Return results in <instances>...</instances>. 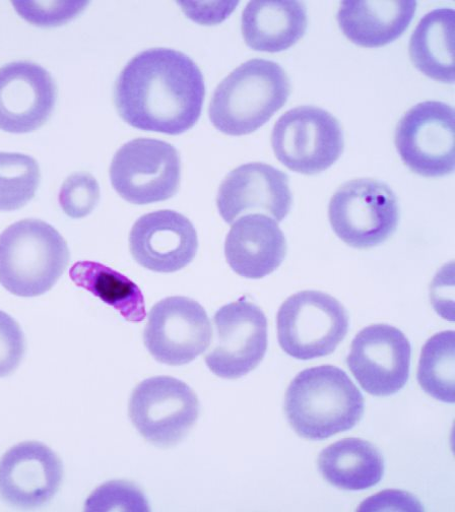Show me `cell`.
I'll list each match as a JSON object with an SVG mask.
<instances>
[{
  "instance_id": "obj_10",
  "label": "cell",
  "mask_w": 455,
  "mask_h": 512,
  "mask_svg": "<svg viewBox=\"0 0 455 512\" xmlns=\"http://www.w3.org/2000/svg\"><path fill=\"white\" fill-rule=\"evenodd\" d=\"M454 109L437 101L412 107L397 125L395 143L407 167L424 177H443L455 166Z\"/></svg>"
},
{
  "instance_id": "obj_12",
  "label": "cell",
  "mask_w": 455,
  "mask_h": 512,
  "mask_svg": "<svg viewBox=\"0 0 455 512\" xmlns=\"http://www.w3.org/2000/svg\"><path fill=\"white\" fill-rule=\"evenodd\" d=\"M215 342L206 355L209 369L225 379H237L254 370L268 350L265 312L244 298L220 308L214 316Z\"/></svg>"
},
{
  "instance_id": "obj_7",
  "label": "cell",
  "mask_w": 455,
  "mask_h": 512,
  "mask_svg": "<svg viewBox=\"0 0 455 512\" xmlns=\"http://www.w3.org/2000/svg\"><path fill=\"white\" fill-rule=\"evenodd\" d=\"M329 219L334 232L348 245L366 249L396 232L400 208L392 188L372 178L346 182L333 196Z\"/></svg>"
},
{
  "instance_id": "obj_21",
  "label": "cell",
  "mask_w": 455,
  "mask_h": 512,
  "mask_svg": "<svg viewBox=\"0 0 455 512\" xmlns=\"http://www.w3.org/2000/svg\"><path fill=\"white\" fill-rule=\"evenodd\" d=\"M324 480L348 491L366 490L384 475V461L377 448L360 438H345L325 448L318 458Z\"/></svg>"
},
{
  "instance_id": "obj_4",
  "label": "cell",
  "mask_w": 455,
  "mask_h": 512,
  "mask_svg": "<svg viewBox=\"0 0 455 512\" xmlns=\"http://www.w3.org/2000/svg\"><path fill=\"white\" fill-rule=\"evenodd\" d=\"M70 259L68 243L55 228L41 220H22L0 235V284L19 297L43 295Z\"/></svg>"
},
{
  "instance_id": "obj_6",
  "label": "cell",
  "mask_w": 455,
  "mask_h": 512,
  "mask_svg": "<svg viewBox=\"0 0 455 512\" xmlns=\"http://www.w3.org/2000/svg\"><path fill=\"white\" fill-rule=\"evenodd\" d=\"M272 147L289 170L314 175L328 170L342 156L344 133L327 110L299 106L284 113L274 126Z\"/></svg>"
},
{
  "instance_id": "obj_14",
  "label": "cell",
  "mask_w": 455,
  "mask_h": 512,
  "mask_svg": "<svg viewBox=\"0 0 455 512\" xmlns=\"http://www.w3.org/2000/svg\"><path fill=\"white\" fill-rule=\"evenodd\" d=\"M289 177L271 165L253 162L231 171L220 185L217 206L232 225L239 217L263 213L282 222L292 207Z\"/></svg>"
},
{
  "instance_id": "obj_17",
  "label": "cell",
  "mask_w": 455,
  "mask_h": 512,
  "mask_svg": "<svg viewBox=\"0 0 455 512\" xmlns=\"http://www.w3.org/2000/svg\"><path fill=\"white\" fill-rule=\"evenodd\" d=\"M62 479L61 460L41 442L19 443L0 460V497L15 506L32 508L48 503Z\"/></svg>"
},
{
  "instance_id": "obj_2",
  "label": "cell",
  "mask_w": 455,
  "mask_h": 512,
  "mask_svg": "<svg viewBox=\"0 0 455 512\" xmlns=\"http://www.w3.org/2000/svg\"><path fill=\"white\" fill-rule=\"evenodd\" d=\"M285 412L294 431L323 440L354 428L364 414V398L347 373L333 365L300 372L290 383Z\"/></svg>"
},
{
  "instance_id": "obj_23",
  "label": "cell",
  "mask_w": 455,
  "mask_h": 512,
  "mask_svg": "<svg viewBox=\"0 0 455 512\" xmlns=\"http://www.w3.org/2000/svg\"><path fill=\"white\" fill-rule=\"evenodd\" d=\"M72 281L105 304L115 308L129 323L140 324L147 316L140 287L122 274L95 262H79L70 270Z\"/></svg>"
},
{
  "instance_id": "obj_30",
  "label": "cell",
  "mask_w": 455,
  "mask_h": 512,
  "mask_svg": "<svg viewBox=\"0 0 455 512\" xmlns=\"http://www.w3.org/2000/svg\"><path fill=\"white\" fill-rule=\"evenodd\" d=\"M178 4L189 19L202 25L222 23L233 13L238 5L237 2H179Z\"/></svg>"
},
{
  "instance_id": "obj_5",
  "label": "cell",
  "mask_w": 455,
  "mask_h": 512,
  "mask_svg": "<svg viewBox=\"0 0 455 512\" xmlns=\"http://www.w3.org/2000/svg\"><path fill=\"white\" fill-rule=\"evenodd\" d=\"M282 350L298 360L331 355L349 331V316L340 301L320 291H301L289 297L277 316Z\"/></svg>"
},
{
  "instance_id": "obj_16",
  "label": "cell",
  "mask_w": 455,
  "mask_h": 512,
  "mask_svg": "<svg viewBox=\"0 0 455 512\" xmlns=\"http://www.w3.org/2000/svg\"><path fill=\"white\" fill-rule=\"evenodd\" d=\"M129 249L143 268L171 274L194 260L199 238L189 219L175 211L162 210L135 223L129 234Z\"/></svg>"
},
{
  "instance_id": "obj_15",
  "label": "cell",
  "mask_w": 455,
  "mask_h": 512,
  "mask_svg": "<svg viewBox=\"0 0 455 512\" xmlns=\"http://www.w3.org/2000/svg\"><path fill=\"white\" fill-rule=\"evenodd\" d=\"M57 89L52 76L39 64L15 61L0 68V130L28 134L51 116Z\"/></svg>"
},
{
  "instance_id": "obj_11",
  "label": "cell",
  "mask_w": 455,
  "mask_h": 512,
  "mask_svg": "<svg viewBox=\"0 0 455 512\" xmlns=\"http://www.w3.org/2000/svg\"><path fill=\"white\" fill-rule=\"evenodd\" d=\"M213 329L206 309L187 297L165 298L154 305L145 329V346L160 363L188 364L211 346Z\"/></svg>"
},
{
  "instance_id": "obj_9",
  "label": "cell",
  "mask_w": 455,
  "mask_h": 512,
  "mask_svg": "<svg viewBox=\"0 0 455 512\" xmlns=\"http://www.w3.org/2000/svg\"><path fill=\"white\" fill-rule=\"evenodd\" d=\"M198 396L187 384L171 376L142 381L130 397L128 415L150 443L171 447L182 441L197 423Z\"/></svg>"
},
{
  "instance_id": "obj_20",
  "label": "cell",
  "mask_w": 455,
  "mask_h": 512,
  "mask_svg": "<svg viewBox=\"0 0 455 512\" xmlns=\"http://www.w3.org/2000/svg\"><path fill=\"white\" fill-rule=\"evenodd\" d=\"M307 25V10L301 2L254 0L243 11L241 29L250 48L277 53L294 46Z\"/></svg>"
},
{
  "instance_id": "obj_26",
  "label": "cell",
  "mask_w": 455,
  "mask_h": 512,
  "mask_svg": "<svg viewBox=\"0 0 455 512\" xmlns=\"http://www.w3.org/2000/svg\"><path fill=\"white\" fill-rule=\"evenodd\" d=\"M100 200V186L87 172H79L65 180L59 192V205L65 215L73 219L89 216Z\"/></svg>"
},
{
  "instance_id": "obj_19",
  "label": "cell",
  "mask_w": 455,
  "mask_h": 512,
  "mask_svg": "<svg viewBox=\"0 0 455 512\" xmlns=\"http://www.w3.org/2000/svg\"><path fill=\"white\" fill-rule=\"evenodd\" d=\"M417 10L414 0H347L338 12L344 35L354 44L382 47L400 38Z\"/></svg>"
},
{
  "instance_id": "obj_22",
  "label": "cell",
  "mask_w": 455,
  "mask_h": 512,
  "mask_svg": "<svg viewBox=\"0 0 455 512\" xmlns=\"http://www.w3.org/2000/svg\"><path fill=\"white\" fill-rule=\"evenodd\" d=\"M455 13L439 9L428 13L410 40V57L425 76L444 84H454Z\"/></svg>"
},
{
  "instance_id": "obj_3",
  "label": "cell",
  "mask_w": 455,
  "mask_h": 512,
  "mask_svg": "<svg viewBox=\"0 0 455 512\" xmlns=\"http://www.w3.org/2000/svg\"><path fill=\"white\" fill-rule=\"evenodd\" d=\"M290 94V79L280 64L251 59L218 86L210 104V119L225 135H249L266 124Z\"/></svg>"
},
{
  "instance_id": "obj_24",
  "label": "cell",
  "mask_w": 455,
  "mask_h": 512,
  "mask_svg": "<svg viewBox=\"0 0 455 512\" xmlns=\"http://www.w3.org/2000/svg\"><path fill=\"white\" fill-rule=\"evenodd\" d=\"M418 381L434 399L455 401V334L446 331L434 335L424 347L419 361Z\"/></svg>"
},
{
  "instance_id": "obj_29",
  "label": "cell",
  "mask_w": 455,
  "mask_h": 512,
  "mask_svg": "<svg viewBox=\"0 0 455 512\" xmlns=\"http://www.w3.org/2000/svg\"><path fill=\"white\" fill-rule=\"evenodd\" d=\"M26 351L25 337L16 320L0 310V377L12 374Z\"/></svg>"
},
{
  "instance_id": "obj_18",
  "label": "cell",
  "mask_w": 455,
  "mask_h": 512,
  "mask_svg": "<svg viewBox=\"0 0 455 512\" xmlns=\"http://www.w3.org/2000/svg\"><path fill=\"white\" fill-rule=\"evenodd\" d=\"M225 255L239 276L258 280L274 273L287 255V241L278 223L265 215H247L227 235Z\"/></svg>"
},
{
  "instance_id": "obj_27",
  "label": "cell",
  "mask_w": 455,
  "mask_h": 512,
  "mask_svg": "<svg viewBox=\"0 0 455 512\" xmlns=\"http://www.w3.org/2000/svg\"><path fill=\"white\" fill-rule=\"evenodd\" d=\"M86 511H139L150 510V505L142 490L124 481L108 482L88 498Z\"/></svg>"
},
{
  "instance_id": "obj_13",
  "label": "cell",
  "mask_w": 455,
  "mask_h": 512,
  "mask_svg": "<svg viewBox=\"0 0 455 512\" xmlns=\"http://www.w3.org/2000/svg\"><path fill=\"white\" fill-rule=\"evenodd\" d=\"M412 347L405 334L388 325L363 329L352 342L347 364L362 389L375 397H388L406 386Z\"/></svg>"
},
{
  "instance_id": "obj_25",
  "label": "cell",
  "mask_w": 455,
  "mask_h": 512,
  "mask_svg": "<svg viewBox=\"0 0 455 512\" xmlns=\"http://www.w3.org/2000/svg\"><path fill=\"white\" fill-rule=\"evenodd\" d=\"M39 182L40 169L34 158L0 152V211L25 207L35 197Z\"/></svg>"
},
{
  "instance_id": "obj_8",
  "label": "cell",
  "mask_w": 455,
  "mask_h": 512,
  "mask_svg": "<svg viewBox=\"0 0 455 512\" xmlns=\"http://www.w3.org/2000/svg\"><path fill=\"white\" fill-rule=\"evenodd\" d=\"M110 179L117 194L134 205L173 198L181 180V160L170 144L137 139L123 145L113 157Z\"/></svg>"
},
{
  "instance_id": "obj_28",
  "label": "cell",
  "mask_w": 455,
  "mask_h": 512,
  "mask_svg": "<svg viewBox=\"0 0 455 512\" xmlns=\"http://www.w3.org/2000/svg\"><path fill=\"white\" fill-rule=\"evenodd\" d=\"M18 14L39 27H55L68 23L81 14L86 2H14Z\"/></svg>"
},
{
  "instance_id": "obj_1",
  "label": "cell",
  "mask_w": 455,
  "mask_h": 512,
  "mask_svg": "<svg viewBox=\"0 0 455 512\" xmlns=\"http://www.w3.org/2000/svg\"><path fill=\"white\" fill-rule=\"evenodd\" d=\"M203 74L190 57L169 48L139 53L120 73L114 102L130 126L170 136L190 130L202 115Z\"/></svg>"
}]
</instances>
